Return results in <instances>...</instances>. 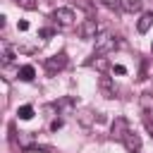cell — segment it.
Here are the masks:
<instances>
[{"mask_svg": "<svg viewBox=\"0 0 153 153\" xmlns=\"http://www.w3.org/2000/svg\"><path fill=\"white\" fill-rule=\"evenodd\" d=\"M120 48V41H117V36H112V33H100V36H96V55H108V53H115Z\"/></svg>", "mask_w": 153, "mask_h": 153, "instance_id": "obj_1", "label": "cell"}, {"mask_svg": "<svg viewBox=\"0 0 153 153\" xmlns=\"http://www.w3.org/2000/svg\"><path fill=\"white\" fill-rule=\"evenodd\" d=\"M50 19H53L57 26H69V24L74 22V10H72V7H57V10H53Z\"/></svg>", "mask_w": 153, "mask_h": 153, "instance_id": "obj_2", "label": "cell"}, {"mask_svg": "<svg viewBox=\"0 0 153 153\" xmlns=\"http://www.w3.org/2000/svg\"><path fill=\"white\" fill-rule=\"evenodd\" d=\"M65 67H67V55H65V53H57V55H53V57L45 60V72H48V74L62 72Z\"/></svg>", "mask_w": 153, "mask_h": 153, "instance_id": "obj_3", "label": "cell"}, {"mask_svg": "<svg viewBox=\"0 0 153 153\" xmlns=\"http://www.w3.org/2000/svg\"><path fill=\"white\" fill-rule=\"evenodd\" d=\"M79 36H81L84 41L96 38V36H98V22H96V19H84V22L79 24Z\"/></svg>", "mask_w": 153, "mask_h": 153, "instance_id": "obj_4", "label": "cell"}, {"mask_svg": "<svg viewBox=\"0 0 153 153\" xmlns=\"http://www.w3.org/2000/svg\"><path fill=\"white\" fill-rule=\"evenodd\" d=\"M127 131H129V122H127V117H115L112 129H110V136H112L115 141H122V139L127 136Z\"/></svg>", "mask_w": 153, "mask_h": 153, "instance_id": "obj_5", "label": "cell"}, {"mask_svg": "<svg viewBox=\"0 0 153 153\" xmlns=\"http://www.w3.org/2000/svg\"><path fill=\"white\" fill-rule=\"evenodd\" d=\"M122 143H124V148H127L129 153H139V151H141V136H139L136 131H131V129L127 131V136L122 139Z\"/></svg>", "mask_w": 153, "mask_h": 153, "instance_id": "obj_6", "label": "cell"}, {"mask_svg": "<svg viewBox=\"0 0 153 153\" xmlns=\"http://www.w3.org/2000/svg\"><path fill=\"white\" fill-rule=\"evenodd\" d=\"M98 88H100V93H103V98H115V86H112V79L110 76H105V74H100L98 76Z\"/></svg>", "mask_w": 153, "mask_h": 153, "instance_id": "obj_7", "label": "cell"}, {"mask_svg": "<svg viewBox=\"0 0 153 153\" xmlns=\"http://www.w3.org/2000/svg\"><path fill=\"white\" fill-rule=\"evenodd\" d=\"M151 26H153V10H151V12H143V14H141V19L136 22V31H139V33H146V31H148Z\"/></svg>", "mask_w": 153, "mask_h": 153, "instance_id": "obj_8", "label": "cell"}, {"mask_svg": "<svg viewBox=\"0 0 153 153\" xmlns=\"http://www.w3.org/2000/svg\"><path fill=\"white\" fill-rule=\"evenodd\" d=\"M139 105H141V110H143L146 115H151V112H153V91H143V93L139 96Z\"/></svg>", "mask_w": 153, "mask_h": 153, "instance_id": "obj_9", "label": "cell"}, {"mask_svg": "<svg viewBox=\"0 0 153 153\" xmlns=\"http://www.w3.org/2000/svg\"><path fill=\"white\" fill-rule=\"evenodd\" d=\"M76 120H79V124H81V127H91V124H93V120H96V115H93V110H91V108H84V110H79V112H76Z\"/></svg>", "mask_w": 153, "mask_h": 153, "instance_id": "obj_10", "label": "cell"}, {"mask_svg": "<svg viewBox=\"0 0 153 153\" xmlns=\"http://www.w3.org/2000/svg\"><path fill=\"white\" fill-rule=\"evenodd\" d=\"M19 148H24V151H29V148H38L36 146V141H33V134L31 131H19Z\"/></svg>", "mask_w": 153, "mask_h": 153, "instance_id": "obj_11", "label": "cell"}, {"mask_svg": "<svg viewBox=\"0 0 153 153\" xmlns=\"http://www.w3.org/2000/svg\"><path fill=\"white\" fill-rule=\"evenodd\" d=\"M141 5H143V0H122L120 10H124V12L134 14V12H139V10H141Z\"/></svg>", "mask_w": 153, "mask_h": 153, "instance_id": "obj_12", "label": "cell"}, {"mask_svg": "<svg viewBox=\"0 0 153 153\" xmlns=\"http://www.w3.org/2000/svg\"><path fill=\"white\" fill-rule=\"evenodd\" d=\"M33 76H36L33 65H24V67H19V79H22V81H33Z\"/></svg>", "mask_w": 153, "mask_h": 153, "instance_id": "obj_13", "label": "cell"}, {"mask_svg": "<svg viewBox=\"0 0 153 153\" xmlns=\"http://www.w3.org/2000/svg\"><path fill=\"white\" fill-rule=\"evenodd\" d=\"M91 65H93V67H96L100 74H105V72H108V67H110V65H108V60H105L103 55H96V60H93Z\"/></svg>", "mask_w": 153, "mask_h": 153, "instance_id": "obj_14", "label": "cell"}, {"mask_svg": "<svg viewBox=\"0 0 153 153\" xmlns=\"http://www.w3.org/2000/svg\"><path fill=\"white\" fill-rule=\"evenodd\" d=\"M55 105H57V110H60V112H65V115H67V112L72 110V105H74V103H72V98H62V100H57Z\"/></svg>", "mask_w": 153, "mask_h": 153, "instance_id": "obj_15", "label": "cell"}, {"mask_svg": "<svg viewBox=\"0 0 153 153\" xmlns=\"http://www.w3.org/2000/svg\"><path fill=\"white\" fill-rule=\"evenodd\" d=\"M17 115H19V120H31V117H33V108H31V105H22V108L17 110Z\"/></svg>", "mask_w": 153, "mask_h": 153, "instance_id": "obj_16", "label": "cell"}, {"mask_svg": "<svg viewBox=\"0 0 153 153\" xmlns=\"http://www.w3.org/2000/svg\"><path fill=\"white\" fill-rule=\"evenodd\" d=\"M19 7H24V10H36L38 7V0H14Z\"/></svg>", "mask_w": 153, "mask_h": 153, "instance_id": "obj_17", "label": "cell"}, {"mask_svg": "<svg viewBox=\"0 0 153 153\" xmlns=\"http://www.w3.org/2000/svg\"><path fill=\"white\" fill-rule=\"evenodd\" d=\"M12 60H14V50H12L10 45H5V53H2V62H5V65H10Z\"/></svg>", "mask_w": 153, "mask_h": 153, "instance_id": "obj_18", "label": "cell"}, {"mask_svg": "<svg viewBox=\"0 0 153 153\" xmlns=\"http://www.w3.org/2000/svg\"><path fill=\"white\" fill-rule=\"evenodd\" d=\"M105 7H110V10H117L120 5H122V0H100Z\"/></svg>", "mask_w": 153, "mask_h": 153, "instance_id": "obj_19", "label": "cell"}, {"mask_svg": "<svg viewBox=\"0 0 153 153\" xmlns=\"http://www.w3.org/2000/svg\"><path fill=\"white\" fill-rule=\"evenodd\" d=\"M57 129H62V120H53L50 122V131H57Z\"/></svg>", "mask_w": 153, "mask_h": 153, "instance_id": "obj_20", "label": "cell"}, {"mask_svg": "<svg viewBox=\"0 0 153 153\" xmlns=\"http://www.w3.org/2000/svg\"><path fill=\"white\" fill-rule=\"evenodd\" d=\"M112 72H115V74H127V67H124V65H115Z\"/></svg>", "mask_w": 153, "mask_h": 153, "instance_id": "obj_21", "label": "cell"}, {"mask_svg": "<svg viewBox=\"0 0 153 153\" xmlns=\"http://www.w3.org/2000/svg\"><path fill=\"white\" fill-rule=\"evenodd\" d=\"M53 33H55V29H41V36H43V38H50Z\"/></svg>", "mask_w": 153, "mask_h": 153, "instance_id": "obj_22", "label": "cell"}, {"mask_svg": "<svg viewBox=\"0 0 153 153\" xmlns=\"http://www.w3.org/2000/svg\"><path fill=\"white\" fill-rule=\"evenodd\" d=\"M17 29H19V31H26V29H29V22H26V19H22V22L17 24Z\"/></svg>", "mask_w": 153, "mask_h": 153, "instance_id": "obj_23", "label": "cell"}]
</instances>
